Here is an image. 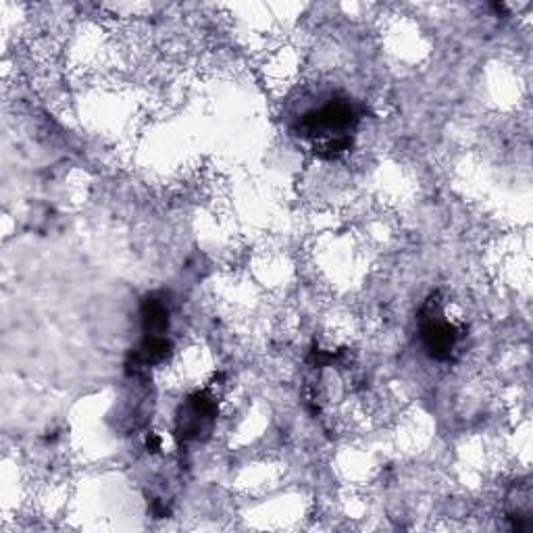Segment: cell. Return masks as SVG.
<instances>
[{
  "mask_svg": "<svg viewBox=\"0 0 533 533\" xmlns=\"http://www.w3.org/2000/svg\"><path fill=\"white\" fill-rule=\"evenodd\" d=\"M363 119L361 107L352 98L334 94L321 105L296 117L292 134L307 142L315 157L323 161H338L354 146V134Z\"/></svg>",
  "mask_w": 533,
  "mask_h": 533,
  "instance_id": "6da1fadb",
  "label": "cell"
},
{
  "mask_svg": "<svg viewBox=\"0 0 533 533\" xmlns=\"http://www.w3.org/2000/svg\"><path fill=\"white\" fill-rule=\"evenodd\" d=\"M419 342L431 361L452 363L461 357L467 340V325L446 317V300L442 292L429 294L419 311Z\"/></svg>",
  "mask_w": 533,
  "mask_h": 533,
  "instance_id": "7a4b0ae2",
  "label": "cell"
},
{
  "mask_svg": "<svg viewBox=\"0 0 533 533\" xmlns=\"http://www.w3.org/2000/svg\"><path fill=\"white\" fill-rule=\"evenodd\" d=\"M217 400L207 390H196L180 404L175 413V438L180 444L205 442L217 423Z\"/></svg>",
  "mask_w": 533,
  "mask_h": 533,
  "instance_id": "3957f363",
  "label": "cell"
},
{
  "mask_svg": "<svg viewBox=\"0 0 533 533\" xmlns=\"http://www.w3.org/2000/svg\"><path fill=\"white\" fill-rule=\"evenodd\" d=\"M173 352V344L167 336H142L140 344L130 352L128 363V373L138 375L150 367L165 363Z\"/></svg>",
  "mask_w": 533,
  "mask_h": 533,
  "instance_id": "277c9868",
  "label": "cell"
},
{
  "mask_svg": "<svg viewBox=\"0 0 533 533\" xmlns=\"http://www.w3.org/2000/svg\"><path fill=\"white\" fill-rule=\"evenodd\" d=\"M506 519L517 533L533 531V488L529 479L517 481L506 496Z\"/></svg>",
  "mask_w": 533,
  "mask_h": 533,
  "instance_id": "5b68a950",
  "label": "cell"
},
{
  "mask_svg": "<svg viewBox=\"0 0 533 533\" xmlns=\"http://www.w3.org/2000/svg\"><path fill=\"white\" fill-rule=\"evenodd\" d=\"M142 336H167L171 325V307L165 292H150L140 302Z\"/></svg>",
  "mask_w": 533,
  "mask_h": 533,
  "instance_id": "8992f818",
  "label": "cell"
},
{
  "mask_svg": "<svg viewBox=\"0 0 533 533\" xmlns=\"http://www.w3.org/2000/svg\"><path fill=\"white\" fill-rule=\"evenodd\" d=\"M146 446H148V452H159V450H161V440H159V436L150 434L148 440H146Z\"/></svg>",
  "mask_w": 533,
  "mask_h": 533,
  "instance_id": "52a82bcc",
  "label": "cell"
}]
</instances>
